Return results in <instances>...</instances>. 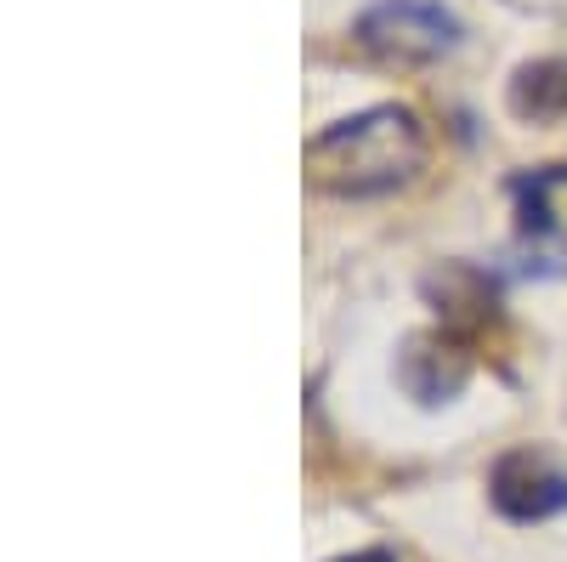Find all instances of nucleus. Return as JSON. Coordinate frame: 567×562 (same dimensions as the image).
Listing matches in <instances>:
<instances>
[{"instance_id":"4","label":"nucleus","mask_w":567,"mask_h":562,"mask_svg":"<svg viewBox=\"0 0 567 562\" xmlns=\"http://www.w3.org/2000/svg\"><path fill=\"white\" fill-rule=\"evenodd\" d=\"M471 375V352L454 336H414L398 358V381L420 398V403H449Z\"/></svg>"},{"instance_id":"1","label":"nucleus","mask_w":567,"mask_h":562,"mask_svg":"<svg viewBox=\"0 0 567 562\" xmlns=\"http://www.w3.org/2000/svg\"><path fill=\"white\" fill-rule=\"evenodd\" d=\"M425 165V131L409 109H363L352 120H336L307 143V176L323 194L369 200L392 194Z\"/></svg>"},{"instance_id":"6","label":"nucleus","mask_w":567,"mask_h":562,"mask_svg":"<svg viewBox=\"0 0 567 562\" xmlns=\"http://www.w3.org/2000/svg\"><path fill=\"white\" fill-rule=\"evenodd\" d=\"M336 562H392L386 551H352V556H336Z\"/></svg>"},{"instance_id":"3","label":"nucleus","mask_w":567,"mask_h":562,"mask_svg":"<svg viewBox=\"0 0 567 562\" xmlns=\"http://www.w3.org/2000/svg\"><path fill=\"white\" fill-rule=\"evenodd\" d=\"M488 494H494V505L505 511L511 523H539V518L567 511V472L550 466L545 454H534V449H511L494 466Z\"/></svg>"},{"instance_id":"2","label":"nucleus","mask_w":567,"mask_h":562,"mask_svg":"<svg viewBox=\"0 0 567 562\" xmlns=\"http://www.w3.org/2000/svg\"><path fill=\"white\" fill-rule=\"evenodd\" d=\"M358 45L386 63H437L460 45V23L437 0H381L358 18Z\"/></svg>"},{"instance_id":"5","label":"nucleus","mask_w":567,"mask_h":562,"mask_svg":"<svg viewBox=\"0 0 567 562\" xmlns=\"http://www.w3.org/2000/svg\"><path fill=\"white\" fill-rule=\"evenodd\" d=\"M511 109L523 120H561L567 114V63L561 58L523 63L511 80Z\"/></svg>"}]
</instances>
